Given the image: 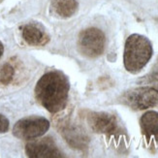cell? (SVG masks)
<instances>
[{
  "mask_svg": "<svg viewBox=\"0 0 158 158\" xmlns=\"http://www.w3.org/2000/svg\"><path fill=\"white\" fill-rule=\"evenodd\" d=\"M70 82L61 71L44 74L35 86V97L47 111L56 114L65 109L69 96Z\"/></svg>",
  "mask_w": 158,
  "mask_h": 158,
  "instance_id": "1",
  "label": "cell"
},
{
  "mask_svg": "<svg viewBox=\"0 0 158 158\" xmlns=\"http://www.w3.org/2000/svg\"><path fill=\"white\" fill-rule=\"evenodd\" d=\"M152 53V44L148 38L140 34L130 35L125 42L123 53L125 69L132 74L139 73L148 63Z\"/></svg>",
  "mask_w": 158,
  "mask_h": 158,
  "instance_id": "2",
  "label": "cell"
},
{
  "mask_svg": "<svg viewBox=\"0 0 158 158\" xmlns=\"http://www.w3.org/2000/svg\"><path fill=\"white\" fill-rule=\"evenodd\" d=\"M120 101L135 111H143L158 104V90L152 86H140L122 94Z\"/></svg>",
  "mask_w": 158,
  "mask_h": 158,
  "instance_id": "3",
  "label": "cell"
},
{
  "mask_svg": "<svg viewBox=\"0 0 158 158\" xmlns=\"http://www.w3.org/2000/svg\"><path fill=\"white\" fill-rule=\"evenodd\" d=\"M106 37L102 30L91 27L82 30L78 39V48L80 52L86 57L95 58L104 52Z\"/></svg>",
  "mask_w": 158,
  "mask_h": 158,
  "instance_id": "4",
  "label": "cell"
},
{
  "mask_svg": "<svg viewBox=\"0 0 158 158\" xmlns=\"http://www.w3.org/2000/svg\"><path fill=\"white\" fill-rule=\"evenodd\" d=\"M50 129V121L43 116H27L17 121L13 134L22 140H34L45 135Z\"/></svg>",
  "mask_w": 158,
  "mask_h": 158,
  "instance_id": "5",
  "label": "cell"
},
{
  "mask_svg": "<svg viewBox=\"0 0 158 158\" xmlns=\"http://www.w3.org/2000/svg\"><path fill=\"white\" fill-rule=\"evenodd\" d=\"M58 130L63 139L71 148L84 150L87 148L89 138L85 129L70 118H63L58 123Z\"/></svg>",
  "mask_w": 158,
  "mask_h": 158,
  "instance_id": "6",
  "label": "cell"
},
{
  "mask_svg": "<svg viewBox=\"0 0 158 158\" xmlns=\"http://www.w3.org/2000/svg\"><path fill=\"white\" fill-rule=\"evenodd\" d=\"M86 121L93 132L107 136H115L119 132V125L114 114L106 112H88Z\"/></svg>",
  "mask_w": 158,
  "mask_h": 158,
  "instance_id": "7",
  "label": "cell"
},
{
  "mask_svg": "<svg viewBox=\"0 0 158 158\" xmlns=\"http://www.w3.org/2000/svg\"><path fill=\"white\" fill-rule=\"evenodd\" d=\"M25 153L31 158H58L63 157L56 142L52 138L34 139L25 147Z\"/></svg>",
  "mask_w": 158,
  "mask_h": 158,
  "instance_id": "8",
  "label": "cell"
},
{
  "mask_svg": "<svg viewBox=\"0 0 158 158\" xmlns=\"http://www.w3.org/2000/svg\"><path fill=\"white\" fill-rule=\"evenodd\" d=\"M140 125L142 133L148 145H158V113L148 111L141 118Z\"/></svg>",
  "mask_w": 158,
  "mask_h": 158,
  "instance_id": "9",
  "label": "cell"
},
{
  "mask_svg": "<svg viewBox=\"0 0 158 158\" xmlns=\"http://www.w3.org/2000/svg\"><path fill=\"white\" fill-rule=\"evenodd\" d=\"M22 35L26 44L29 46H45L50 41L49 35L44 27L37 23H26L22 27Z\"/></svg>",
  "mask_w": 158,
  "mask_h": 158,
  "instance_id": "10",
  "label": "cell"
},
{
  "mask_svg": "<svg viewBox=\"0 0 158 158\" xmlns=\"http://www.w3.org/2000/svg\"><path fill=\"white\" fill-rule=\"evenodd\" d=\"M78 9L77 0H52L51 2V12L57 18L69 19L77 13Z\"/></svg>",
  "mask_w": 158,
  "mask_h": 158,
  "instance_id": "11",
  "label": "cell"
},
{
  "mask_svg": "<svg viewBox=\"0 0 158 158\" xmlns=\"http://www.w3.org/2000/svg\"><path fill=\"white\" fill-rule=\"evenodd\" d=\"M15 76V69L11 63L7 62L0 68V84L9 85Z\"/></svg>",
  "mask_w": 158,
  "mask_h": 158,
  "instance_id": "12",
  "label": "cell"
},
{
  "mask_svg": "<svg viewBox=\"0 0 158 158\" xmlns=\"http://www.w3.org/2000/svg\"><path fill=\"white\" fill-rule=\"evenodd\" d=\"M141 82L148 84L149 86H152L158 90V62L154 65L150 73L148 74L143 80H141Z\"/></svg>",
  "mask_w": 158,
  "mask_h": 158,
  "instance_id": "13",
  "label": "cell"
},
{
  "mask_svg": "<svg viewBox=\"0 0 158 158\" xmlns=\"http://www.w3.org/2000/svg\"><path fill=\"white\" fill-rule=\"evenodd\" d=\"M10 127V122L5 115L0 114V133L8 132Z\"/></svg>",
  "mask_w": 158,
  "mask_h": 158,
  "instance_id": "14",
  "label": "cell"
},
{
  "mask_svg": "<svg viewBox=\"0 0 158 158\" xmlns=\"http://www.w3.org/2000/svg\"><path fill=\"white\" fill-rule=\"evenodd\" d=\"M3 52H4V46L1 42H0V58H1V56H3Z\"/></svg>",
  "mask_w": 158,
  "mask_h": 158,
  "instance_id": "15",
  "label": "cell"
}]
</instances>
